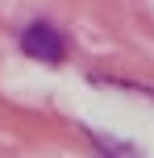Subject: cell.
I'll use <instances>...</instances> for the list:
<instances>
[{
  "label": "cell",
  "mask_w": 154,
  "mask_h": 158,
  "mask_svg": "<svg viewBox=\"0 0 154 158\" xmlns=\"http://www.w3.org/2000/svg\"><path fill=\"white\" fill-rule=\"evenodd\" d=\"M21 50L29 58H38V63H50V67H58L67 58V42H63V33H58L50 21L25 25V29H21Z\"/></svg>",
  "instance_id": "obj_1"
}]
</instances>
